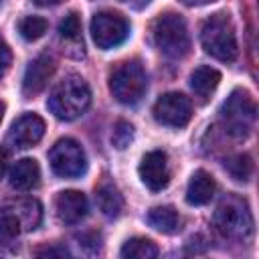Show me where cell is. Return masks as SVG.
Listing matches in <instances>:
<instances>
[{"mask_svg": "<svg viewBox=\"0 0 259 259\" xmlns=\"http://www.w3.org/2000/svg\"><path fill=\"white\" fill-rule=\"evenodd\" d=\"M2 113H4V105L0 103V121H2Z\"/></svg>", "mask_w": 259, "mask_h": 259, "instance_id": "32", "label": "cell"}, {"mask_svg": "<svg viewBox=\"0 0 259 259\" xmlns=\"http://www.w3.org/2000/svg\"><path fill=\"white\" fill-rule=\"evenodd\" d=\"M214 192H217L214 178L204 170H196L190 176V182H188V188H186V202L194 204V206H202V204L210 202Z\"/></svg>", "mask_w": 259, "mask_h": 259, "instance_id": "14", "label": "cell"}, {"mask_svg": "<svg viewBox=\"0 0 259 259\" xmlns=\"http://www.w3.org/2000/svg\"><path fill=\"white\" fill-rule=\"evenodd\" d=\"M91 36L93 42L103 51L119 47L130 36V22L117 12H97L91 18Z\"/></svg>", "mask_w": 259, "mask_h": 259, "instance_id": "8", "label": "cell"}, {"mask_svg": "<svg viewBox=\"0 0 259 259\" xmlns=\"http://www.w3.org/2000/svg\"><path fill=\"white\" fill-rule=\"evenodd\" d=\"M34 4H38V6H55V4H59L61 0H32Z\"/></svg>", "mask_w": 259, "mask_h": 259, "instance_id": "30", "label": "cell"}, {"mask_svg": "<svg viewBox=\"0 0 259 259\" xmlns=\"http://www.w3.org/2000/svg\"><path fill=\"white\" fill-rule=\"evenodd\" d=\"M38 255H69L67 249H42L38 251Z\"/></svg>", "mask_w": 259, "mask_h": 259, "instance_id": "28", "label": "cell"}, {"mask_svg": "<svg viewBox=\"0 0 259 259\" xmlns=\"http://www.w3.org/2000/svg\"><path fill=\"white\" fill-rule=\"evenodd\" d=\"M91 103V89L87 81L79 75H67L63 77L49 95V109L57 119L71 121L85 113V109Z\"/></svg>", "mask_w": 259, "mask_h": 259, "instance_id": "1", "label": "cell"}, {"mask_svg": "<svg viewBox=\"0 0 259 259\" xmlns=\"http://www.w3.org/2000/svg\"><path fill=\"white\" fill-rule=\"evenodd\" d=\"M51 168L61 178H79L87 170V156L79 142L71 138L59 140L49 152Z\"/></svg>", "mask_w": 259, "mask_h": 259, "instance_id": "7", "label": "cell"}, {"mask_svg": "<svg viewBox=\"0 0 259 259\" xmlns=\"http://www.w3.org/2000/svg\"><path fill=\"white\" fill-rule=\"evenodd\" d=\"M6 164H8V154H6V150H4V148H0V178L4 176Z\"/></svg>", "mask_w": 259, "mask_h": 259, "instance_id": "27", "label": "cell"}, {"mask_svg": "<svg viewBox=\"0 0 259 259\" xmlns=\"http://www.w3.org/2000/svg\"><path fill=\"white\" fill-rule=\"evenodd\" d=\"M55 210L61 223L77 225L87 217L89 204L83 192L79 190H63L55 196Z\"/></svg>", "mask_w": 259, "mask_h": 259, "instance_id": "13", "label": "cell"}, {"mask_svg": "<svg viewBox=\"0 0 259 259\" xmlns=\"http://www.w3.org/2000/svg\"><path fill=\"white\" fill-rule=\"evenodd\" d=\"M214 227L229 239H247L253 233V217L247 202L239 196H225L214 210Z\"/></svg>", "mask_w": 259, "mask_h": 259, "instance_id": "4", "label": "cell"}, {"mask_svg": "<svg viewBox=\"0 0 259 259\" xmlns=\"http://www.w3.org/2000/svg\"><path fill=\"white\" fill-rule=\"evenodd\" d=\"M152 36L156 47L168 57V59H184L190 51V36L186 22L180 14L168 12L154 20L152 24Z\"/></svg>", "mask_w": 259, "mask_h": 259, "instance_id": "3", "label": "cell"}, {"mask_svg": "<svg viewBox=\"0 0 259 259\" xmlns=\"http://www.w3.org/2000/svg\"><path fill=\"white\" fill-rule=\"evenodd\" d=\"M255 101L245 89H235L221 107V121L225 132L233 138H245L255 123Z\"/></svg>", "mask_w": 259, "mask_h": 259, "instance_id": "5", "label": "cell"}, {"mask_svg": "<svg viewBox=\"0 0 259 259\" xmlns=\"http://www.w3.org/2000/svg\"><path fill=\"white\" fill-rule=\"evenodd\" d=\"M221 83V73L208 65H200L192 71L190 75V87L192 91L204 101L210 97V93H214V89L219 87Z\"/></svg>", "mask_w": 259, "mask_h": 259, "instance_id": "17", "label": "cell"}, {"mask_svg": "<svg viewBox=\"0 0 259 259\" xmlns=\"http://www.w3.org/2000/svg\"><path fill=\"white\" fill-rule=\"evenodd\" d=\"M95 200H97L99 210H101L107 219H115V217H119L121 210H123V196H121V192L117 190V186L111 184V182H103V184L95 190Z\"/></svg>", "mask_w": 259, "mask_h": 259, "instance_id": "18", "label": "cell"}, {"mask_svg": "<svg viewBox=\"0 0 259 259\" xmlns=\"http://www.w3.org/2000/svg\"><path fill=\"white\" fill-rule=\"evenodd\" d=\"M40 182V168L36 160L22 158L18 160L10 170V186L16 190H32Z\"/></svg>", "mask_w": 259, "mask_h": 259, "instance_id": "15", "label": "cell"}, {"mask_svg": "<svg viewBox=\"0 0 259 259\" xmlns=\"http://www.w3.org/2000/svg\"><path fill=\"white\" fill-rule=\"evenodd\" d=\"M138 172H140L142 182H144L150 190L158 192V190L166 188L168 182H170V166H168V156H166V152H162V150L148 152V154L142 158Z\"/></svg>", "mask_w": 259, "mask_h": 259, "instance_id": "10", "label": "cell"}, {"mask_svg": "<svg viewBox=\"0 0 259 259\" xmlns=\"http://www.w3.org/2000/svg\"><path fill=\"white\" fill-rule=\"evenodd\" d=\"M59 34L63 40H73V42H81V20L75 12H69L61 24H59Z\"/></svg>", "mask_w": 259, "mask_h": 259, "instance_id": "24", "label": "cell"}, {"mask_svg": "<svg viewBox=\"0 0 259 259\" xmlns=\"http://www.w3.org/2000/svg\"><path fill=\"white\" fill-rule=\"evenodd\" d=\"M49 28V22L40 16H24L18 22V32L24 40H38Z\"/></svg>", "mask_w": 259, "mask_h": 259, "instance_id": "22", "label": "cell"}, {"mask_svg": "<svg viewBox=\"0 0 259 259\" xmlns=\"http://www.w3.org/2000/svg\"><path fill=\"white\" fill-rule=\"evenodd\" d=\"M146 89H148V77L142 65L136 61L119 63L109 75V91L123 105L138 103L144 97Z\"/></svg>", "mask_w": 259, "mask_h": 259, "instance_id": "6", "label": "cell"}, {"mask_svg": "<svg viewBox=\"0 0 259 259\" xmlns=\"http://www.w3.org/2000/svg\"><path fill=\"white\" fill-rule=\"evenodd\" d=\"M134 142V125L130 121H123L119 119L115 125H113V134H111V144L117 148V150H125L130 144Z\"/></svg>", "mask_w": 259, "mask_h": 259, "instance_id": "25", "label": "cell"}, {"mask_svg": "<svg viewBox=\"0 0 259 259\" xmlns=\"http://www.w3.org/2000/svg\"><path fill=\"white\" fill-rule=\"evenodd\" d=\"M121 2H132V4H134V0H121ZM148 2H150V0H140L138 4H140V6H144V4H148Z\"/></svg>", "mask_w": 259, "mask_h": 259, "instance_id": "31", "label": "cell"}, {"mask_svg": "<svg viewBox=\"0 0 259 259\" xmlns=\"http://www.w3.org/2000/svg\"><path fill=\"white\" fill-rule=\"evenodd\" d=\"M0 4H2V0H0Z\"/></svg>", "mask_w": 259, "mask_h": 259, "instance_id": "33", "label": "cell"}, {"mask_svg": "<svg viewBox=\"0 0 259 259\" xmlns=\"http://www.w3.org/2000/svg\"><path fill=\"white\" fill-rule=\"evenodd\" d=\"M148 223L156 231L166 233V235H172L180 227V217H178V212L172 206H154L148 212Z\"/></svg>", "mask_w": 259, "mask_h": 259, "instance_id": "19", "label": "cell"}, {"mask_svg": "<svg viewBox=\"0 0 259 259\" xmlns=\"http://www.w3.org/2000/svg\"><path fill=\"white\" fill-rule=\"evenodd\" d=\"M180 2L186 4V6H204V4H210L214 0H180Z\"/></svg>", "mask_w": 259, "mask_h": 259, "instance_id": "29", "label": "cell"}, {"mask_svg": "<svg viewBox=\"0 0 259 259\" xmlns=\"http://www.w3.org/2000/svg\"><path fill=\"white\" fill-rule=\"evenodd\" d=\"M20 221L12 212H4L0 217V245H10L20 235Z\"/></svg>", "mask_w": 259, "mask_h": 259, "instance_id": "23", "label": "cell"}, {"mask_svg": "<svg viewBox=\"0 0 259 259\" xmlns=\"http://www.w3.org/2000/svg\"><path fill=\"white\" fill-rule=\"evenodd\" d=\"M6 212H12L20 221L22 231H34L42 221V206L36 198H20L12 202Z\"/></svg>", "mask_w": 259, "mask_h": 259, "instance_id": "16", "label": "cell"}, {"mask_svg": "<svg viewBox=\"0 0 259 259\" xmlns=\"http://www.w3.org/2000/svg\"><path fill=\"white\" fill-rule=\"evenodd\" d=\"M225 170L239 182H247L253 174V160L251 156L247 154H237V156H231L227 162H225Z\"/></svg>", "mask_w": 259, "mask_h": 259, "instance_id": "21", "label": "cell"}, {"mask_svg": "<svg viewBox=\"0 0 259 259\" xmlns=\"http://www.w3.org/2000/svg\"><path fill=\"white\" fill-rule=\"evenodd\" d=\"M55 73V61L53 57L49 55H38L36 59H32L24 71V77H22V95L24 97H34L38 95L49 79L53 77Z\"/></svg>", "mask_w": 259, "mask_h": 259, "instance_id": "12", "label": "cell"}, {"mask_svg": "<svg viewBox=\"0 0 259 259\" xmlns=\"http://www.w3.org/2000/svg\"><path fill=\"white\" fill-rule=\"evenodd\" d=\"M200 42L202 49L223 61V63H231L237 57V36H235V26L229 18V14L219 12L212 14L210 18L204 20L202 30H200Z\"/></svg>", "mask_w": 259, "mask_h": 259, "instance_id": "2", "label": "cell"}, {"mask_svg": "<svg viewBox=\"0 0 259 259\" xmlns=\"http://www.w3.org/2000/svg\"><path fill=\"white\" fill-rule=\"evenodd\" d=\"M119 255L123 259H154L158 255V247L146 237H134L123 243Z\"/></svg>", "mask_w": 259, "mask_h": 259, "instance_id": "20", "label": "cell"}, {"mask_svg": "<svg viewBox=\"0 0 259 259\" xmlns=\"http://www.w3.org/2000/svg\"><path fill=\"white\" fill-rule=\"evenodd\" d=\"M45 134V121L40 115L36 113H24L20 115L8 132V144H12L14 148H30L36 142H40Z\"/></svg>", "mask_w": 259, "mask_h": 259, "instance_id": "11", "label": "cell"}, {"mask_svg": "<svg viewBox=\"0 0 259 259\" xmlns=\"http://www.w3.org/2000/svg\"><path fill=\"white\" fill-rule=\"evenodd\" d=\"M152 113H154V119L162 125L184 127L190 121L192 105H190V99L186 95L170 91V93H164L162 97H158Z\"/></svg>", "mask_w": 259, "mask_h": 259, "instance_id": "9", "label": "cell"}, {"mask_svg": "<svg viewBox=\"0 0 259 259\" xmlns=\"http://www.w3.org/2000/svg\"><path fill=\"white\" fill-rule=\"evenodd\" d=\"M10 63H12V53H10L8 45L0 40V79H2V77L8 73Z\"/></svg>", "mask_w": 259, "mask_h": 259, "instance_id": "26", "label": "cell"}]
</instances>
